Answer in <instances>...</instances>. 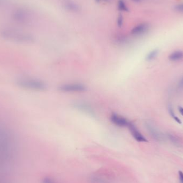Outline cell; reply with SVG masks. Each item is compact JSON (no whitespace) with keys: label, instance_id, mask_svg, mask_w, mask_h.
Returning a JSON list of instances; mask_svg holds the SVG:
<instances>
[{"label":"cell","instance_id":"cell-1","mask_svg":"<svg viewBox=\"0 0 183 183\" xmlns=\"http://www.w3.org/2000/svg\"><path fill=\"white\" fill-rule=\"evenodd\" d=\"M0 37L5 40L20 44H32L34 39L32 35L11 27H5L0 30Z\"/></svg>","mask_w":183,"mask_h":183},{"label":"cell","instance_id":"cell-2","mask_svg":"<svg viewBox=\"0 0 183 183\" xmlns=\"http://www.w3.org/2000/svg\"><path fill=\"white\" fill-rule=\"evenodd\" d=\"M15 84L22 89L32 91H44L47 88V85L43 81L28 77L18 78L16 79Z\"/></svg>","mask_w":183,"mask_h":183},{"label":"cell","instance_id":"cell-3","mask_svg":"<svg viewBox=\"0 0 183 183\" xmlns=\"http://www.w3.org/2000/svg\"><path fill=\"white\" fill-rule=\"evenodd\" d=\"M11 18L14 22L23 25L28 24L30 21L29 12L23 8H18L13 10L11 14Z\"/></svg>","mask_w":183,"mask_h":183},{"label":"cell","instance_id":"cell-4","mask_svg":"<svg viewBox=\"0 0 183 183\" xmlns=\"http://www.w3.org/2000/svg\"><path fill=\"white\" fill-rule=\"evenodd\" d=\"M58 90L60 91L66 93L83 92L86 90V87L82 84H66L60 86Z\"/></svg>","mask_w":183,"mask_h":183},{"label":"cell","instance_id":"cell-5","mask_svg":"<svg viewBox=\"0 0 183 183\" xmlns=\"http://www.w3.org/2000/svg\"><path fill=\"white\" fill-rule=\"evenodd\" d=\"M110 119L115 125L121 127H128L130 123L125 118L115 113H113L111 115Z\"/></svg>","mask_w":183,"mask_h":183},{"label":"cell","instance_id":"cell-6","mask_svg":"<svg viewBox=\"0 0 183 183\" xmlns=\"http://www.w3.org/2000/svg\"><path fill=\"white\" fill-rule=\"evenodd\" d=\"M128 128L131 132V135H132L135 140L138 142H148V140L140 132V131L132 123H130Z\"/></svg>","mask_w":183,"mask_h":183},{"label":"cell","instance_id":"cell-7","mask_svg":"<svg viewBox=\"0 0 183 183\" xmlns=\"http://www.w3.org/2000/svg\"><path fill=\"white\" fill-rule=\"evenodd\" d=\"M74 108L79 110L84 113H88L91 115H94V111L93 108L89 105L84 102H75L73 105Z\"/></svg>","mask_w":183,"mask_h":183},{"label":"cell","instance_id":"cell-8","mask_svg":"<svg viewBox=\"0 0 183 183\" xmlns=\"http://www.w3.org/2000/svg\"><path fill=\"white\" fill-rule=\"evenodd\" d=\"M148 29L149 25L148 24L145 23H141L132 29L131 31V34L134 36L141 35L146 33L148 30Z\"/></svg>","mask_w":183,"mask_h":183},{"label":"cell","instance_id":"cell-9","mask_svg":"<svg viewBox=\"0 0 183 183\" xmlns=\"http://www.w3.org/2000/svg\"><path fill=\"white\" fill-rule=\"evenodd\" d=\"M62 5L65 9L72 13H78L80 10V7L72 0H63Z\"/></svg>","mask_w":183,"mask_h":183},{"label":"cell","instance_id":"cell-10","mask_svg":"<svg viewBox=\"0 0 183 183\" xmlns=\"http://www.w3.org/2000/svg\"><path fill=\"white\" fill-rule=\"evenodd\" d=\"M183 58V52L182 51H176L171 54L169 59L171 61H179Z\"/></svg>","mask_w":183,"mask_h":183},{"label":"cell","instance_id":"cell-11","mask_svg":"<svg viewBox=\"0 0 183 183\" xmlns=\"http://www.w3.org/2000/svg\"><path fill=\"white\" fill-rule=\"evenodd\" d=\"M118 8L120 11H129V9L123 0H119L118 2Z\"/></svg>","mask_w":183,"mask_h":183},{"label":"cell","instance_id":"cell-12","mask_svg":"<svg viewBox=\"0 0 183 183\" xmlns=\"http://www.w3.org/2000/svg\"><path fill=\"white\" fill-rule=\"evenodd\" d=\"M158 53V50L157 49L153 50L147 55V56L146 57V60L147 61H150L154 60L156 57L157 56Z\"/></svg>","mask_w":183,"mask_h":183},{"label":"cell","instance_id":"cell-13","mask_svg":"<svg viewBox=\"0 0 183 183\" xmlns=\"http://www.w3.org/2000/svg\"><path fill=\"white\" fill-rule=\"evenodd\" d=\"M42 183H57L55 179L51 177H46L42 181Z\"/></svg>","mask_w":183,"mask_h":183},{"label":"cell","instance_id":"cell-14","mask_svg":"<svg viewBox=\"0 0 183 183\" xmlns=\"http://www.w3.org/2000/svg\"><path fill=\"white\" fill-rule=\"evenodd\" d=\"M174 9L177 12L183 13V3L176 5L174 7Z\"/></svg>","mask_w":183,"mask_h":183},{"label":"cell","instance_id":"cell-15","mask_svg":"<svg viewBox=\"0 0 183 183\" xmlns=\"http://www.w3.org/2000/svg\"><path fill=\"white\" fill-rule=\"evenodd\" d=\"M117 25L119 27H121L123 24V17L122 15H119L117 18Z\"/></svg>","mask_w":183,"mask_h":183},{"label":"cell","instance_id":"cell-16","mask_svg":"<svg viewBox=\"0 0 183 183\" xmlns=\"http://www.w3.org/2000/svg\"><path fill=\"white\" fill-rule=\"evenodd\" d=\"M178 174L180 182L181 183H183V173L181 171H179L178 172Z\"/></svg>","mask_w":183,"mask_h":183},{"label":"cell","instance_id":"cell-17","mask_svg":"<svg viewBox=\"0 0 183 183\" xmlns=\"http://www.w3.org/2000/svg\"><path fill=\"white\" fill-rule=\"evenodd\" d=\"M172 117L174 118V120H175L176 122H177L178 123H179V124H181V123H182L181 120H180L178 117H177V116H174Z\"/></svg>","mask_w":183,"mask_h":183},{"label":"cell","instance_id":"cell-18","mask_svg":"<svg viewBox=\"0 0 183 183\" xmlns=\"http://www.w3.org/2000/svg\"><path fill=\"white\" fill-rule=\"evenodd\" d=\"M178 110L180 114L183 116V108L182 107H178Z\"/></svg>","mask_w":183,"mask_h":183},{"label":"cell","instance_id":"cell-19","mask_svg":"<svg viewBox=\"0 0 183 183\" xmlns=\"http://www.w3.org/2000/svg\"><path fill=\"white\" fill-rule=\"evenodd\" d=\"M131 1H132L133 2H135V3H139V2H141V1H143V0H131Z\"/></svg>","mask_w":183,"mask_h":183},{"label":"cell","instance_id":"cell-20","mask_svg":"<svg viewBox=\"0 0 183 183\" xmlns=\"http://www.w3.org/2000/svg\"><path fill=\"white\" fill-rule=\"evenodd\" d=\"M179 84H180V86L181 87H183V79Z\"/></svg>","mask_w":183,"mask_h":183},{"label":"cell","instance_id":"cell-21","mask_svg":"<svg viewBox=\"0 0 183 183\" xmlns=\"http://www.w3.org/2000/svg\"><path fill=\"white\" fill-rule=\"evenodd\" d=\"M95 1L96 2V3H99L101 1V0H95Z\"/></svg>","mask_w":183,"mask_h":183},{"label":"cell","instance_id":"cell-22","mask_svg":"<svg viewBox=\"0 0 183 183\" xmlns=\"http://www.w3.org/2000/svg\"><path fill=\"white\" fill-rule=\"evenodd\" d=\"M105 1H107V0H105Z\"/></svg>","mask_w":183,"mask_h":183}]
</instances>
